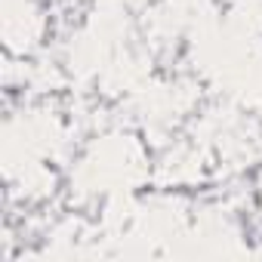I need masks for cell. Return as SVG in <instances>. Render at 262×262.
<instances>
[{"mask_svg": "<svg viewBox=\"0 0 262 262\" xmlns=\"http://www.w3.org/2000/svg\"><path fill=\"white\" fill-rule=\"evenodd\" d=\"M0 34L7 56H37L53 40L50 0H0Z\"/></svg>", "mask_w": 262, "mask_h": 262, "instance_id": "6da1fadb", "label": "cell"}]
</instances>
